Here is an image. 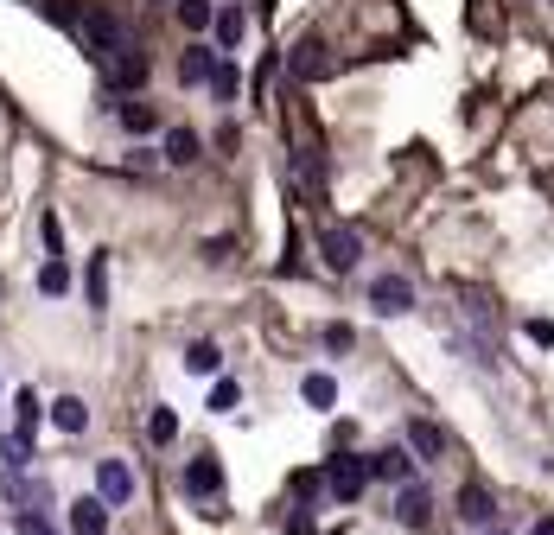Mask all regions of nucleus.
<instances>
[{"label":"nucleus","instance_id":"obj_1","mask_svg":"<svg viewBox=\"0 0 554 535\" xmlns=\"http://www.w3.org/2000/svg\"><path fill=\"white\" fill-rule=\"evenodd\" d=\"M325 491H332L338 504H357V497L370 491V459H357V453H338L332 465H325Z\"/></svg>","mask_w":554,"mask_h":535},{"label":"nucleus","instance_id":"obj_2","mask_svg":"<svg viewBox=\"0 0 554 535\" xmlns=\"http://www.w3.org/2000/svg\"><path fill=\"white\" fill-rule=\"evenodd\" d=\"M370 306H376L383 319L414 313V281H402V274H376V281H370Z\"/></svg>","mask_w":554,"mask_h":535},{"label":"nucleus","instance_id":"obj_3","mask_svg":"<svg viewBox=\"0 0 554 535\" xmlns=\"http://www.w3.org/2000/svg\"><path fill=\"white\" fill-rule=\"evenodd\" d=\"M96 497L109 510H121L134 497V472H128V459H96Z\"/></svg>","mask_w":554,"mask_h":535},{"label":"nucleus","instance_id":"obj_4","mask_svg":"<svg viewBox=\"0 0 554 535\" xmlns=\"http://www.w3.org/2000/svg\"><path fill=\"white\" fill-rule=\"evenodd\" d=\"M319 249H325V268H332V274H351V268H357V255H363V236H357V230H344V223H332V230L319 236Z\"/></svg>","mask_w":554,"mask_h":535},{"label":"nucleus","instance_id":"obj_5","mask_svg":"<svg viewBox=\"0 0 554 535\" xmlns=\"http://www.w3.org/2000/svg\"><path fill=\"white\" fill-rule=\"evenodd\" d=\"M185 491H192V497H211V504H217V497H223V459H217V453H198L192 465H185Z\"/></svg>","mask_w":554,"mask_h":535},{"label":"nucleus","instance_id":"obj_6","mask_svg":"<svg viewBox=\"0 0 554 535\" xmlns=\"http://www.w3.org/2000/svg\"><path fill=\"white\" fill-rule=\"evenodd\" d=\"M141 83H147V58H141V51H109V90L115 96H128V90H141Z\"/></svg>","mask_w":554,"mask_h":535},{"label":"nucleus","instance_id":"obj_7","mask_svg":"<svg viewBox=\"0 0 554 535\" xmlns=\"http://www.w3.org/2000/svg\"><path fill=\"white\" fill-rule=\"evenodd\" d=\"M287 71H293V83H313V77L325 71V39H319V32L293 39V51H287Z\"/></svg>","mask_w":554,"mask_h":535},{"label":"nucleus","instance_id":"obj_8","mask_svg":"<svg viewBox=\"0 0 554 535\" xmlns=\"http://www.w3.org/2000/svg\"><path fill=\"white\" fill-rule=\"evenodd\" d=\"M395 523L402 529H427L434 523V497H427V485H414V478L402 485V497H395Z\"/></svg>","mask_w":554,"mask_h":535},{"label":"nucleus","instance_id":"obj_9","mask_svg":"<svg viewBox=\"0 0 554 535\" xmlns=\"http://www.w3.org/2000/svg\"><path fill=\"white\" fill-rule=\"evenodd\" d=\"M453 504H459V523H472V529H491L497 523V497L484 491V485H459Z\"/></svg>","mask_w":554,"mask_h":535},{"label":"nucleus","instance_id":"obj_10","mask_svg":"<svg viewBox=\"0 0 554 535\" xmlns=\"http://www.w3.org/2000/svg\"><path fill=\"white\" fill-rule=\"evenodd\" d=\"M71 529L77 535H109V504H102V497H77L71 504Z\"/></svg>","mask_w":554,"mask_h":535},{"label":"nucleus","instance_id":"obj_11","mask_svg":"<svg viewBox=\"0 0 554 535\" xmlns=\"http://www.w3.org/2000/svg\"><path fill=\"white\" fill-rule=\"evenodd\" d=\"M0 497H7V504H20V510H32L45 497V485H32L26 472H13V465H0Z\"/></svg>","mask_w":554,"mask_h":535},{"label":"nucleus","instance_id":"obj_12","mask_svg":"<svg viewBox=\"0 0 554 535\" xmlns=\"http://www.w3.org/2000/svg\"><path fill=\"white\" fill-rule=\"evenodd\" d=\"M115 115H121V128H128V134H153V128H160V109H153V102H141V96H128Z\"/></svg>","mask_w":554,"mask_h":535},{"label":"nucleus","instance_id":"obj_13","mask_svg":"<svg viewBox=\"0 0 554 535\" xmlns=\"http://www.w3.org/2000/svg\"><path fill=\"white\" fill-rule=\"evenodd\" d=\"M370 478H395V485H408V478H414V459L402 453V446H389V453L370 459Z\"/></svg>","mask_w":554,"mask_h":535},{"label":"nucleus","instance_id":"obj_14","mask_svg":"<svg viewBox=\"0 0 554 535\" xmlns=\"http://www.w3.org/2000/svg\"><path fill=\"white\" fill-rule=\"evenodd\" d=\"M198 153H204V141H198L192 128H172V134H166V160H172V166H198Z\"/></svg>","mask_w":554,"mask_h":535},{"label":"nucleus","instance_id":"obj_15","mask_svg":"<svg viewBox=\"0 0 554 535\" xmlns=\"http://www.w3.org/2000/svg\"><path fill=\"white\" fill-rule=\"evenodd\" d=\"M300 402H306V408H332V402H338V383H332L325 370H306V383H300Z\"/></svg>","mask_w":554,"mask_h":535},{"label":"nucleus","instance_id":"obj_16","mask_svg":"<svg viewBox=\"0 0 554 535\" xmlns=\"http://www.w3.org/2000/svg\"><path fill=\"white\" fill-rule=\"evenodd\" d=\"M408 446H414L421 459H440V453H446V434H440L434 421H408Z\"/></svg>","mask_w":554,"mask_h":535},{"label":"nucleus","instance_id":"obj_17","mask_svg":"<svg viewBox=\"0 0 554 535\" xmlns=\"http://www.w3.org/2000/svg\"><path fill=\"white\" fill-rule=\"evenodd\" d=\"M185 370H192V376H223V351L211 338H198L192 351H185Z\"/></svg>","mask_w":554,"mask_h":535},{"label":"nucleus","instance_id":"obj_18","mask_svg":"<svg viewBox=\"0 0 554 535\" xmlns=\"http://www.w3.org/2000/svg\"><path fill=\"white\" fill-rule=\"evenodd\" d=\"M211 64H217V51L211 45H192L179 58V83H204V77H211Z\"/></svg>","mask_w":554,"mask_h":535},{"label":"nucleus","instance_id":"obj_19","mask_svg":"<svg viewBox=\"0 0 554 535\" xmlns=\"http://www.w3.org/2000/svg\"><path fill=\"white\" fill-rule=\"evenodd\" d=\"M51 421H58L64 434H83V427H90V408H83L77 395H58V408H51Z\"/></svg>","mask_w":554,"mask_h":535},{"label":"nucleus","instance_id":"obj_20","mask_svg":"<svg viewBox=\"0 0 554 535\" xmlns=\"http://www.w3.org/2000/svg\"><path fill=\"white\" fill-rule=\"evenodd\" d=\"M172 13H179V26H185V32H204V26L217 20L211 0H172Z\"/></svg>","mask_w":554,"mask_h":535},{"label":"nucleus","instance_id":"obj_21","mask_svg":"<svg viewBox=\"0 0 554 535\" xmlns=\"http://www.w3.org/2000/svg\"><path fill=\"white\" fill-rule=\"evenodd\" d=\"M147 440H153V446H172V440H179V414H172L166 402L147 414Z\"/></svg>","mask_w":554,"mask_h":535},{"label":"nucleus","instance_id":"obj_22","mask_svg":"<svg viewBox=\"0 0 554 535\" xmlns=\"http://www.w3.org/2000/svg\"><path fill=\"white\" fill-rule=\"evenodd\" d=\"M0 459H7L13 472H26V465H32V427H13L7 446H0Z\"/></svg>","mask_w":554,"mask_h":535},{"label":"nucleus","instance_id":"obj_23","mask_svg":"<svg viewBox=\"0 0 554 535\" xmlns=\"http://www.w3.org/2000/svg\"><path fill=\"white\" fill-rule=\"evenodd\" d=\"M64 287H71V268H64V255H51V262L39 268V293H45V300H58Z\"/></svg>","mask_w":554,"mask_h":535},{"label":"nucleus","instance_id":"obj_24","mask_svg":"<svg viewBox=\"0 0 554 535\" xmlns=\"http://www.w3.org/2000/svg\"><path fill=\"white\" fill-rule=\"evenodd\" d=\"M204 83H211V96H217V102H230V96H236V64L217 51V64H211V77H204Z\"/></svg>","mask_w":554,"mask_h":535},{"label":"nucleus","instance_id":"obj_25","mask_svg":"<svg viewBox=\"0 0 554 535\" xmlns=\"http://www.w3.org/2000/svg\"><path fill=\"white\" fill-rule=\"evenodd\" d=\"M211 26H217V51H236V45H242V13H236V7H223Z\"/></svg>","mask_w":554,"mask_h":535},{"label":"nucleus","instance_id":"obj_26","mask_svg":"<svg viewBox=\"0 0 554 535\" xmlns=\"http://www.w3.org/2000/svg\"><path fill=\"white\" fill-rule=\"evenodd\" d=\"M90 306H109V255H90Z\"/></svg>","mask_w":554,"mask_h":535},{"label":"nucleus","instance_id":"obj_27","mask_svg":"<svg viewBox=\"0 0 554 535\" xmlns=\"http://www.w3.org/2000/svg\"><path fill=\"white\" fill-rule=\"evenodd\" d=\"M13 535H58V529H51V516H45L39 504H32V510L13 516Z\"/></svg>","mask_w":554,"mask_h":535},{"label":"nucleus","instance_id":"obj_28","mask_svg":"<svg viewBox=\"0 0 554 535\" xmlns=\"http://www.w3.org/2000/svg\"><path fill=\"white\" fill-rule=\"evenodd\" d=\"M236 402H242V389L230 383V376H217V383H211V414H230Z\"/></svg>","mask_w":554,"mask_h":535},{"label":"nucleus","instance_id":"obj_29","mask_svg":"<svg viewBox=\"0 0 554 535\" xmlns=\"http://www.w3.org/2000/svg\"><path fill=\"white\" fill-rule=\"evenodd\" d=\"M13 414H20V421H13V427H39V395H32V389H20V395H13Z\"/></svg>","mask_w":554,"mask_h":535},{"label":"nucleus","instance_id":"obj_30","mask_svg":"<svg viewBox=\"0 0 554 535\" xmlns=\"http://www.w3.org/2000/svg\"><path fill=\"white\" fill-rule=\"evenodd\" d=\"M90 45H96V51L115 45V20H109V13H90Z\"/></svg>","mask_w":554,"mask_h":535},{"label":"nucleus","instance_id":"obj_31","mask_svg":"<svg viewBox=\"0 0 554 535\" xmlns=\"http://www.w3.org/2000/svg\"><path fill=\"white\" fill-rule=\"evenodd\" d=\"M39 236H45V249H51V255H64V223H58V211H45Z\"/></svg>","mask_w":554,"mask_h":535},{"label":"nucleus","instance_id":"obj_32","mask_svg":"<svg viewBox=\"0 0 554 535\" xmlns=\"http://www.w3.org/2000/svg\"><path fill=\"white\" fill-rule=\"evenodd\" d=\"M325 351H351V325H325Z\"/></svg>","mask_w":554,"mask_h":535},{"label":"nucleus","instance_id":"obj_33","mask_svg":"<svg viewBox=\"0 0 554 535\" xmlns=\"http://www.w3.org/2000/svg\"><path fill=\"white\" fill-rule=\"evenodd\" d=\"M529 338L535 344H554V319H529Z\"/></svg>","mask_w":554,"mask_h":535},{"label":"nucleus","instance_id":"obj_34","mask_svg":"<svg viewBox=\"0 0 554 535\" xmlns=\"http://www.w3.org/2000/svg\"><path fill=\"white\" fill-rule=\"evenodd\" d=\"M529 535H554V516H542V523H535V529H529Z\"/></svg>","mask_w":554,"mask_h":535},{"label":"nucleus","instance_id":"obj_35","mask_svg":"<svg viewBox=\"0 0 554 535\" xmlns=\"http://www.w3.org/2000/svg\"><path fill=\"white\" fill-rule=\"evenodd\" d=\"M478 535H510V529H497V523H491V529H478Z\"/></svg>","mask_w":554,"mask_h":535},{"label":"nucleus","instance_id":"obj_36","mask_svg":"<svg viewBox=\"0 0 554 535\" xmlns=\"http://www.w3.org/2000/svg\"><path fill=\"white\" fill-rule=\"evenodd\" d=\"M548 7H554V0H548Z\"/></svg>","mask_w":554,"mask_h":535}]
</instances>
